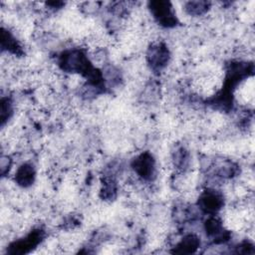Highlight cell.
I'll return each instance as SVG.
<instances>
[{"label": "cell", "instance_id": "obj_1", "mask_svg": "<svg viewBox=\"0 0 255 255\" xmlns=\"http://www.w3.org/2000/svg\"><path fill=\"white\" fill-rule=\"evenodd\" d=\"M150 9L154 18L163 26H172L175 24V17L168 2L156 1L150 3Z\"/></svg>", "mask_w": 255, "mask_h": 255}, {"label": "cell", "instance_id": "obj_2", "mask_svg": "<svg viewBox=\"0 0 255 255\" xmlns=\"http://www.w3.org/2000/svg\"><path fill=\"white\" fill-rule=\"evenodd\" d=\"M199 204L206 212H216L221 208L223 198L214 190H208L201 195Z\"/></svg>", "mask_w": 255, "mask_h": 255}, {"label": "cell", "instance_id": "obj_3", "mask_svg": "<svg viewBox=\"0 0 255 255\" xmlns=\"http://www.w3.org/2000/svg\"><path fill=\"white\" fill-rule=\"evenodd\" d=\"M133 168L136 173L142 178L148 179L153 174L154 164L153 159L148 153H143L139 155L133 162Z\"/></svg>", "mask_w": 255, "mask_h": 255}, {"label": "cell", "instance_id": "obj_4", "mask_svg": "<svg viewBox=\"0 0 255 255\" xmlns=\"http://www.w3.org/2000/svg\"><path fill=\"white\" fill-rule=\"evenodd\" d=\"M168 51L162 45H157L151 47L147 54V59L149 64L153 69L163 68L168 61Z\"/></svg>", "mask_w": 255, "mask_h": 255}, {"label": "cell", "instance_id": "obj_5", "mask_svg": "<svg viewBox=\"0 0 255 255\" xmlns=\"http://www.w3.org/2000/svg\"><path fill=\"white\" fill-rule=\"evenodd\" d=\"M41 238H42V233L39 230L34 231L33 233L29 234L23 240H19V241L15 242V244L11 246L12 250L10 251V253H12V254L24 253L28 249H30L32 246H36L41 241Z\"/></svg>", "mask_w": 255, "mask_h": 255}, {"label": "cell", "instance_id": "obj_6", "mask_svg": "<svg viewBox=\"0 0 255 255\" xmlns=\"http://www.w3.org/2000/svg\"><path fill=\"white\" fill-rule=\"evenodd\" d=\"M34 177H35V170L33 166L31 164L25 163V164H22L17 169L15 179L19 185L28 186L34 181Z\"/></svg>", "mask_w": 255, "mask_h": 255}, {"label": "cell", "instance_id": "obj_7", "mask_svg": "<svg viewBox=\"0 0 255 255\" xmlns=\"http://www.w3.org/2000/svg\"><path fill=\"white\" fill-rule=\"evenodd\" d=\"M199 246V240L196 236L190 234L185 236L181 242L177 245V250L175 252L178 253H193Z\"/></svg>", "mask_w": 255, "mask_h": 255}, {"label": "cell", "instance_id": "obj_8", "mask_svg": "<svg viewBox=\"0 0 255 255\" xmlns=\"http://www.w3.org/2000/svg\"><path fill=\"white\" fill-rule=\"evenodd\" d=\"M208 7V3L206 2H189L186 6V10L189 14L200 15L202 14Z\"/></svg>", "mask_w": 255, "mask_h": 255}]
</instances>
